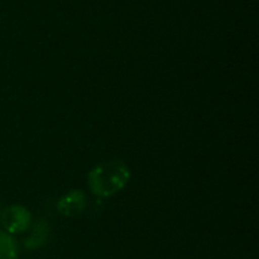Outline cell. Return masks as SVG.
I'll return each mask as SVG.
<instances>
[{"mask_svg": "<svg viewBox=\"0 0 259 259\" xmlns=\"http://www.w3.org/2000/svg\"><path fill=\"white\" fill-rule=\"evenodd\" d=\"M131 181V168L123 161H106L88 173V187L99 199H108L120 193Z\"/></svg>", "mask_w": 259, "mask_h": 259, "instance_id": "obj_1", "label": "cell"}, {"mask_svg": "<svg viewBox=\"0 0 259 259\" xmlns=\"http://www.w3.org/2000/svg\"><path fill=\"white\" fill-rule=\"evenodd\" d=\"M30 212L21 205L8 206L0 212V223L5 228L6 234H21L30 226Z\"/></svg>", "mask_w": 259, "mask_h": 259, "instance_id": "obj_2", "label": "cell"}, {"mask_svg": "<svg viewBox=\"0 0 259 259\" xmlns=\"http://www.w3.org/2000/svg\"><path fill=\"white\" fill-rule=\"evenodd\" d=\"M87 194L80 190H71L58 200L56 211L64 217H77L87 209Z\"/></svg>", "mask_w": 259, "mask_h": 259, "instance_id": "obj_3", "label": "cell"}, {"mask_svg": "<svg viewBox=\"0 0 259 259\" xmlns=\"http://www.w3.org/2000/svg\"><path fill=\"white\" fill-rule=\"evenodd\" d=\"M18 249L11 234L0 231V259H17Z\"/></svg>", "mask_w": 259, "mask_h": 259, "instance_id": "obj_4", "label": "cell"}, {"mask_svg": "<svg viewBox=\"0 0 259 259\" xmlns=\"http://www.w3.org/2000/svg\"><path fill=\"white\" fill-rule=\"evenodd\" d=\"M0 212H2V209H0Z\"/></svg>", "mask_w": 259, "mask_h": 259, "instance_id": "obj_5", "label": "cell"}]
</instances>
